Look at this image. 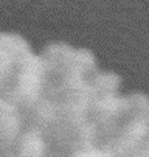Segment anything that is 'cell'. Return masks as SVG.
<instances>
[{"mask_svg": "<svg viewBox=\"0 0 149 157\" xmlns=\"http://www.w3.org/2000/svg\"><path fill=\"white\" fill-rule=\"evenodd\" d=\"M24 129L22 110L0 95V149L16 148Z\"/></svg>", "mask_w": 149, "mask_h": 157, "instance_id": "277c9868", "label": "cell"}, {"mask_svg": "<svg viewBox=\"0 0 149 157\" xmlns=\"http://www.w3.org/2000/svg\"><path fill=\"white\" fill-rule=\"evenodd\" d=\"M47 149L48 143L45 142L42 132L36 129H24L16 145L17 157H45Z\"/></svg>", "mask_w": 149, "mask_h": 157, "instance_id": "5b68a950", "label": "cell"}, {"mask_svg": "<svg viewBox=\"0 0 149 157\" xmlns=\"http://www.w3.org/2000/svg\"><path fill=\"white\" fill-rule=\"evenodd\" d=\"M53 75L54 65L42 55L30 52L19 61L14 79L2 95L20 110H25L44 97L47 82Z\"/></svg>", "mask_w": 149, "mask_h": 157, "instance_id": "6da1fadb", "label": "cell"}, {"mask_svg": "<svg viewBox=\"0 0 149 157\" xmlns=\"http://www.w3.org/2000/svg\"><path fill=\"white\" fill-rule=\"evenodd\" d=\"M40 55L54 65L53 76L69 75V73L90 75L98 70L96 58L93 56V53H90L86 48L70 47L62 42L50 44Z\"/></svg>", "mask_w": 149, "mask_h": 157, "instance_id": "3957f363", "label": "cell"}, {"mask_svg": "<svg viewBox=\"0 0 149 157\" xmlns=\"http://www.w3.org/2000/svg\"><path fill=\"white\" fill-rule=\"evenodd\" d=\"M135 112L109 142L102 143L110 157H131L149 137V97L135 92Z\"/></svg>", "mask_w": 149, "mask_h": 157, "instance_id": "7a4b0ae2", "label": "cell"}, {"mask_svg": "<svg viewBox=\"0 0 149 157\" xmlns=\"http://www.w3.org/2000/svg\"><path fill=\"white\" fill-rule=\"evenodd\" d=\"M72 157H110V154H109L106 146L96 145V146H92V148L81 149V151L72 154Z\"/></svg>", "mask_w": 149, "mask_h": 157, "instance_id": "ba28073f", "label": "cell"}, {"mask_svg": "<svg viewBox=\"0 0 149 157\" xmlns=\"http://www.w3.org/2000/svg\"><path fill=\"white\" fill-rule=\"evenodd\" d=\"M30 52V44L22 36L13 33H0V53H11L17 58H24Z\"/></svg>", "mask_w": 149, "mask_h": 157, "instance_id": "8992f818", "label": "cell"}, {"mask_svg": "<svg viewBox=\"0 0 149 157\" xmlns=\"http://www.w3.org/2000/svg\"><path fill=\"white\" fill-rule=\"evenodd\" d=\"M20 59L22 58H17L11 53H0V95L13 82Z\"/></svg>", "mask_w": 149, "mask_h": 157, "instance_id": "52a82bcc", "label": "cell"}]
</instances>
